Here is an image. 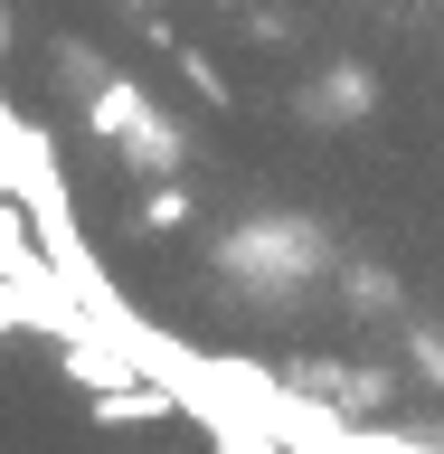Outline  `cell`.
I'll return each mask as SVG.
<instances>
[{
    "label": "cell",
    "instance_id": "4",
    "mask_svg": "<svg viewBox=\"0 0 444 454\" xmlns=\"http://www.w3.org/2000/svg\"><path fill=\"white\" fill-rule=\"evenodd\" d=\"M142 227H152V237H170V227H190V190H180V180H161V190L142 199Z\"/></svg>",
    "mask_w": 444,
    "mask_h": 454
},
{
    "label": "cell",
    "instance_id": "6",
    "mask_svg": "<svg viewBox=\"0 0 444 454\" xmlns=\"http://www.w3.org/2000/svg\"><path fill=\"white\" fill-rule=\"evenodd\" d=\"M0 48H10V20H0Z\"/></svg>",
    "mask_w": 444,
    "mask_h": 454
},
{
    "label": "cell",
    "instance_id": "3",
    "mask_svg": "<svg viewBox=\"0 0 444 454\" xmlns=\"http://www.w3.org/2000/svg\"><path fill=\"white\" fill-rule=\"evenodd\" d=\"M369 105H378V76H369V67H331V76L303 95V114H312V123H360Z\"/></svg>",
    "mask_w": 444,
    "mask_h": 454
},
{
    "label": "cell",
    "instance_id": "1",
    "mask_svg": "<svg viewBox=\"0 0 444 454\" xmlns=\"http://www.w3.org/2000/svg\"><path fill=\"white\" fill-rule=\"evenodd\" d=\"M322 265H331V237L312 218H255V227H237L218 247V275L246 284V294H293V284H312Z\"/></svg>",
    "mask_w": 444,
    "mask_h": 454
},
{
    "label": "cell",
    "instance_id": "2",
    "mask_svg": "<svg viewBox=\"0 0 444 454\" xmlns=\"http://www.w3.org/2000/svg\"><path fill=\"white\" fill-rule=\"evenodd\" d=\"M85 123L105 142H123V161L133 170H180V123L170 114H152V95H142L133 76H105L95 95H85Z\"/></svg>",
    "mask_w": 444,
    "mask_h": 454
},
{
    "label": "cell",
    "instance_id": "5",
    "mask_svg": "<svg viewBox=\"0 0 444 454\" xmlns=\"http://www.w3.org/2000/svg\"><path fill=\"white\" fill-rule=\"evenodd\" d=\"M180 76H190L208 105H227V76H218V57H208V48H180Z\"/></svg>",
    "mask_w": 444,
    "mask_h": 454
}]
</instances>
